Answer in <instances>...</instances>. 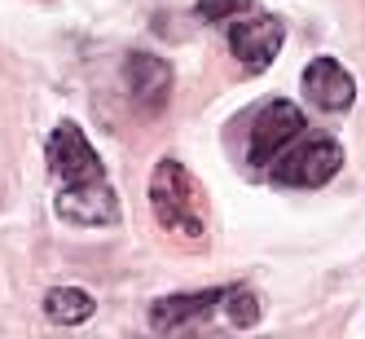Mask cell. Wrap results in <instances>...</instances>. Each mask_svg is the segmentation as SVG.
Here are the masks:
<instances>
[{
    "label": "cell",
    "instance_id": "1",
    "mask_svg": "<svg viewBox=\"0 0 365 339\" xmlns=\"http://www.w3.org/2000/svg\"><path fill=\"white\" fill-rule=\"evenodd\" d=\"M150 212L159 229L180 238H202L207 233V194L190 176L180 159H159L150 172Z\"/></svg>",
    "mask_w": 365,
    "mask_h": 339
},
{
    "label": "cell",
    "instance_id": "2",
    "mask_svg": "<svg viewBox=\"0 0 365 339\" xmlns=\"http://www.w3.org/2000/svg\"><path fill=\"white\" fill-rule=\"evenodd\" d=\"M344 168V146L326 133H312L304 137L299 146H291L273 163V186H286V190H322L326 181L339 176Z\"/></svg>",
    "mask_w": 365,
    "mask_h": 339
},
{
    "label": "cell",
    "instance_id": "3",
    "mask_svg": "<svg viewBox=\"0 0 365 339\" xmlns=\"http://www.w3.org/2000/svg\"><path fill=\"white\" fill-rule=\"evenodd\" d=\"M299 137H304V111L295 106V101H282V97H277V101H269V106L255 115V123H251L247 163L269 168V163H277Z\"/></svg>",
    "mask_w": 365,
    "mask_h": 339
},
{
    "label": "cell",
    "instance_id": "4",
    "mask_svg": "<svg viewBox=\"0 0 365 339\" xmlns=\"http://www.w3.org/2000/svg\"><path fill=\"white\" fill-rule=\"evenodd\" d=\"M44 159H48L53 181H62V186H80V181H101V176H106L101 154L93 150V141L84 137V128L75 119H62L53 133H48Z\"/></svg>",
    "mask_w": 365,
    "mask_h": 339
},
{
    "label": "cell",
    "instance_id": "5",
    "mask_svg": "<svg viewBox=\"0 0 365 339\" xmlns=\"http://www.w3.org/2000/svg\"><path fill=\"white\" fill-rule=\"evenodd\" d=\"M58 216L66 225H80V229H106L119 225V194L106 176L101 181H80V186H62L58 194Z\"/></svg>",
    "mask_w": 365,
    "mask_h": 339
},
{
    "label": "cell",
    "instance_id": "6",
    "mask_svg": "<svg viewBox=\"0 0 365 339\" xmlns=\"http://www.w3.org/2000/svg\"><path fill=\"white\" fill-rule=\"evenodd\" d=\"M286 44V22L273 18V14H255V18H233L229 27V49L251 75L255 71H269L273 58L282 54Z\"/></svg>",
    "mask_w": 365,
    "mask_h": 339
},
{
    "label": "cell",
    "instance_id": "7",
    "mask_svg": "<svg viewBox=\"0 0 365 339\" xmlns=\"http://www.w3.org/2000/svg\"><path fill=\"white\" fill-rule=\"evenodd\" d=\"M299 84H304V97H308V106H317L322 115H344L352 111V101H356V80H352V71L339 62V58H312L299 75Z\"/></svg>",
    "mask_w": 365,
    "mask_h": 339
},
{
    "label": "cell",
    "instance_id": "8",
    "mask_svg": "<svg viewBox=\"0 0 365 339\" xmlns=\"http://www.w3.org/2000/svg\"><path fill=\"white\" fill-rule=\"evenodd\" d=\"M123 88H128V97H133V106L154 115V111H163L168 97H172V66L163 58L137 49V54L123 58Z\"/></svg>",
    "mask_w": 365,
    "mask_h": 339
},
{
    "label": "cell",
    "instance_id": "9",
    "mask_svg": "<svg viewBox=\"0 0 365 339\" xmlns=\"http://www.w3.org/2000/svg\"><path fill=\"white\" fill-rule=\"evenodd\" d=\"M225 300V286H207V291H180V295H163L150 304V330H185L207 322Z\"/></svg>",
    "mask_w": 365,
    "mask_h": 339
},
{
    "label": "cell",
    "instance_id": "10",
    "mask_svg": "<svg viewBox=\"0 0 365 339\" xmlns=\"http://www.w3.org/2000/svg\"><path fill=\"white\" fill-rule=\"evenodd\" d=\"M93 313H97V300L84 286H53L44 295V318L53 326H84Z\"/></svg>",
    "mask_w": 365,
    "mask_h": 339
},
{
    "label": "cell",
    "instance_id": "11",
    "mask_svg": "<svg viewBox=\"0 0 365 339\" xmlns=\"http://www.w3.org/2000/svg\"><path fill=\"white\" fill-rule=\"evenodd\" d=\"M220 308H225V318L238 326V330H247V326L259 322V295L251 291V286H225Z\"/></svg>",
    "mask_w": 365,
    "mask_h": 339
},
{
    "label": "cell",
    "instance_id": "12",
    "mask_svg": "<svg viewBox=\"0 0 365 339\" xmlns=\"http://www.w3.org/2000/svg\"><path fill=\"white\" fill-rule=\"evenodd\" d=\"M242 9H251V0H198L194 5V14L202 22H233Z\"/></svg>",
    "mask_w": 365,
    "mask_h": 339
}]
</instances>
